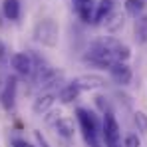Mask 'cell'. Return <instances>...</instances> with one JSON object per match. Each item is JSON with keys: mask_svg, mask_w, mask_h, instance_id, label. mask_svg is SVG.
<instances>
[{"mask_svg": "<svg viewBox=\"0 0 147 147\" xmlns=\"http://www.w3.org/2000/svg\"><path fill=\"white\" fill-rule=\"evenodd\" d=\"M76 117H78L80 131H82V135H84L86 145L88 147H99L98 135H99V131H101V127H99V123H98L96 113L90 111V109H86V107H78V109H76Z\"/></svg>", "mask_w": 147, "mask_h": 147, "instance_id": "1", "label": "cell"}, {"mask_svg": "<svg viewBox=\"0 0 147 147\" xmlns=\"http://www.w3.org/2000/svg\"><path fill=\"white\" fill-rule=\"evenodd\" d=\"M84 60L90 62V64H94V66H98V68H109L115 62V56L111 54V50L105 44V40H98V42H94L88 48Z\"/></svg>", "mask_w": 147, "mask_h": 147, "instance_id": "2", "label": "cell"}, {"mask_svg": "<svg viewBox=\"0 0 147 147\" xmlns=\"http://www.w3.org/2000/svg\"><path fill=\"white\" fill-rule=\"evenodd\" d=\"M34 38L42 44V46H48V48H54L58 44V38H60V28L54 20H42L38 22L36 28H34Z\"/></svg>", "mask_w": 147, "mask_h": 147, "instance_id": "3", "label": "cell"}, {"mask_svg": "<svg viewBox=\"0 0 147 147\" xmlns=\"http://www.w3.org/2000/svg\"><path fill=\"white\" fill-rule=\"evenodd\" d=\"M101 135L105 139V147H121V129L113 113H103Z\"/></svg>", "mask_w": 147, "mask_h": 147, "instance_id": "4", "label": "cell"}, {"mask_svg": "<svg viewBox=\"0 0 147 147\" xmlns=\"http://www.w3.org/2000/svg\"><path fill=\"white\" fill-rule=\"evenodd\" d=\"M16 88H18L16 80L14 78H8L6 80V86L0 92V105H2V109L10 111L14 107V103H16Z\"/></svg>", "mask_w": 147, "mask_h": 147, "instance_id": "5", "label": "cell"}, {"mask_svg": "<svg viewBox=\"0 0 147 147\" xmlns=\"http://www.w3.org/2000/svg\"><path fill=\"white\" fill-rule=\"evenodd\" d=\"M107 70H109V74H111L113 82H115V84H119V86H127V84L131 82V68H129L125 62L115 60Z\"/></svg>", "mask_w": 147, "mask_h": 147, "instance_id": "6", "label": "cell"}, {"mask_svg": "<svg viewBox=\"0 0 147 147\" xmlns=\"http://www.w3.org/2000/svg\"><path fill=\"white\" fill-rule=\"evenodd\" d=\"M74 84L84 92H92V90H99V88H103L105 86V80L101 78V76H96V74H84V76H78L76 80H74Z\"/></svg>", "mask_w": 147, "mask_h": 147, "instance_id": "7", "label": "cell"}, {"mask_svg": "<svg viewBox=\"0 0 147 147\" xmlns=\"http://www.w3.org/2000/svg\"><path fill=\"white\" fill-rule=\"evenodd\" d=\"M10 64L16 70V74H20V76H30L34 72V64H32V58L28 54H14L10 58Z\"/></svg>", "mask_w": 147, "mask_h": 147, "instance_id": "8", "label": "cell"}, {"mask_svg": "<svg viewBox=\"0 0 147 147\" xmlns=\"http://www.w3.org/2000/svg\"><path fill=\"white\" fill-rule=\"evenodd\" d=\"M72 4H74L76 14L80 16V20H84V22L94 20V10H96L94 0H72Z\"/></svg>", "mask_w": 147, "mask_h": 147, "instance_id": "9", "label": "cell"}, {"mask_svg": "<svg viewBox=\"0 0 147 147\" xmlns=\"http://www.w3.org/2000/svg\"><path fill=\"white\" fill-rule=\"evenodd\" d=\"M103 40H105V44L109 46L111 54L115 56V60H119V62H127V60L131 58L129 48H127L125 44H121L119 40H115V38H103Z\"/></svg>", "mask_w": 147, "mask_h": 147, "instance_id": "10", "label": "cell"}, {"mask_svg": "<svg viewBox=\"0 0 147 147\" xmlns=\"http://www.w3.org/2000/svg\"><path fill=\"white\" fill-rule=\"evenodd\" d=\"M113 12V0H99V4H96L94 10V24H101L109 14Z\"/></svg>", "mask_w": 147, "mask_h": 147, "instance_id": "11", "label": "cell"}, {"mask_svg": "<svg viewBox=\"0 0 147 147\" xmlns=\"http://www.w3.org/2000/svg\"><path fill=\"white\" fill-rule=\"evenodd\" d=\"M54 99L56 96L54 94H42V96H38V98L34 99V103H32V109H34V113H46L50 107L54 105Z\"/></svg>", "mask_w": 147, "mask_h": 147, "instance_id": "12", "label": "cell"}, {"mask_svg": "<svg viewBox=\"0 0 147 147\" xmlns=\"http://www.w3.org/2000/svg\"><path fill=\"white\" fill-rule=\"evenodd\" d=\"M54 127H56V131H58V135L60 137H64V139H70L74 137V121L70 117H60L58 121L54 123Z\"/></svg>", "mask_w": 147, "mask_h": 147, "instance_id": "13", "label": "cell"}, {"mask_svg": "<svg viewBox=\"0 0 147 147\" xmlns=\"http://www.w3.org/2000/svg\"><path fill=\"white\" fill-rule=\"evenodd\" d=\"M80 88L76 86V84H68V86H64L62 90H60V94H58V98H60V101L62 103H72V101H76L78 99V96H80Z\"/></svg>", "mask_w": 147, "mask_h": 147, "instance_id": "14", "label": "cell"}, {"mask_svg": "<svg viewBox=\"0 0 147 147\" xmlns=\"http://www.w3.org/2000/svg\"><path fill=\"white\" fill-rule=\"evenodd\" d=\"M133 34H135V42L137 44H145L147 42V16H137L135 26H133Z\"/></svg>", "mask_w": 147, "mask_h": 147, "instance_id": "15", "label": "cell"}, {"mask_svg": "<svg viewBox=\"0 0 147 147\" xmlns=\"http://www.w3.org/2000/svg\"><path fill=\"white\" fill-rule=\"evenodd\" d=\"M2 10L8 20H18L20 18V0H4Z\"/></svg>", "mask_w": 147, "mask_h": 147, "instance_id": "16", "label": "cell"}, {"mask_svg": "<svg viewBox=\"0 0 147 147\" xmlns=\"http://www.w3.org/2000/svg\"><path fill=\"white\" fill-rule=\"evenodd\" d=\"M125 12L129 14V16H133V18H137V16H141L143 14V8H145V2L143 0H125Z\"/></svg>", "mask_w": 147, "mask_h": 147, "instance_id": "17", "label": "cell"}, {"mask_svg": "<svg viewBox=\"0 0 147 147\" xmlns=\"http://www.w3.org/2000/svg\"><path fill=\"white\" fill-rule=\"evenodd\" d=\"M105 28H107V32H111V34L119 32L123 28V16L121 14H109V16L105 18Z\"/></svg>", "mask_w": 147, "mask_h": 147, "instance_id": "18", "label": "cell"}, {"mask_svg": "<svg viewBox=\"0 0 147 147\" xmlns=\"http://www.w3.org/2000/svg\"><path fill=\"white\" fill-rule=\"evenodd\" d=\"M133 121L137 125V131H141V133H147V115L143 111H135V115H133Z\"/></svg>", "mask_w": 147, "mask_h": 147, "instance_id": "19", "label": "cell"}, {"mask_svg": "<svg viewBox=\"0 0 147 147\" xmlns=\"http://www.w3.org/2000/svg\"><path fill=\"white\" fill-rule=\"evenodd\" d=\"M96 105L101 109V113H111V107H109V101L105 96H98L96 98Z\"/></svg>", "mask_w": 147, "mask_h": 147, "instance_id": "20", "label": "cell"}, {"mask_svg": "<svg viewBox=\"0 0 147 147\" xmlns=\"http://www.w3.org/2000/svg\"><path fill=\"white\" fill-rule=\"evenodd\" d=\"M139 145H141V141H139L137 133H129V135L123 139V147H139Z\"/></svg>", "mask_w": 147, "mask_h": 147, "instance_id": "21", "label": "cell"}, {"mask_svg": "<svg viewBox=\"0 0 147 147\" xmlns=\"http://www.w3.org/2000/svg\"><path fill=\"white\" fill-rule=\"evenodd\" d=\"M34 137H36V141H38V147H50V143L46 141V137H44L40 131H34Z\"/></svg>", "mask_w": 147, "mask_h": 147, "instance_id": "22", "label": "cell"}, {"mask_svg": "<svg viewBox=\"0 0 147 147\" xmlns=\"http://www.w3.org/2000/svg\"><path fill=\"white\" fill-rule=\"evenodd\" d=\"M60 115H62L60 111H50V115L46 117V123H50V125H52V123H56L58 119H60Z\"/></svg>", "mask_w": 147, "mask_h": 147, "instance_id": "23", "label": "cell"}, {"mask_svg": "<svg viewBox=\"0 0 147 147\" xmlns=\"http://www.w3.org/2000/svg\"><path fill=\"white\" fill-rule=\"evenodd\" d=\"M12 147H34V145L28 143L26 139H14V141H12Z\"/></svg>", "mask_w": 147, "mask_h": 147, "instance_id": "24", "label": "cell"}]
</instances>
